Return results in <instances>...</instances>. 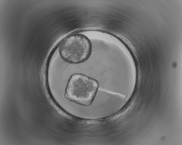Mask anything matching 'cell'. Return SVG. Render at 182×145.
Returning a JSON list of instances; mask_svg holds the SVG:
<instances>
[{
  "label": "cell",
  "instance_id": "6da1fadb",
  "mask_svg": "<svg viewBox=\"0 0 182 145\" xmlns=\"http://www.w3.org/2000/svg\"><path fill=\"white\" fill-rule=\"evenodd\" d=\"M99 86L96 79L82 73H75L69 80L65 96L71 102L89 106L95 98Z\"/></svg>",
  "mask_w": 182,
  "mask_h": 145
},
{
  "label": "cell",
  "instance_id": "7a4b0ae2",
  "mask_svg": "<svg viewBox=\"0 0 182 145\" xmlns=\"http://www.w3.org/2000/svg\"><path fill=\"white\" fill-rule=\"evenodd\" d=\"M58 49L60 56L65 62L76 64L84 62L89 58L92 53V45L86 36L75 33L63 39Z\"/></svg>",
  "mask_w": 182,
  "mask_h": 145
}]
</instances>
